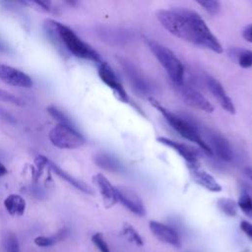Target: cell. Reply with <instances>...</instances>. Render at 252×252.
<instances>
[{"label": "cell", "instance_id": "1", "mask_svg": "<svg viewBox=\"0 0 252 252\" xmlns=\"http://www.w3.org/2000/svg\"><path fill=\"white\" fill-rule=\"evenodd\" d=\"M156 16L160 25L172 35L216 53L222 52L218 37L197 12L188 9H159Z\"/></svg>", "mask_w": 252, "mask_h": 252}, {"label": "cell", "instance_id": "2", "mask_svg": "<svg viewBox=\"0 0 252 252\" xmlns=\"http://www.w3.org/2000/svg\"><path fill=\"white\" fill-rule=\"evenodd\" d=\"M149 100L151 104L161 113V115L164 117L166 122L171 126V128H173L181 137L197 144L208 155H213L209 146L207 145V143L205 142V140L203 139L195 125H193L186 119L180 117L179 115L171 112L170 110L166 109L163 105H161L160 102L156 100L154 97H149Z\"/></svg>", "mask_w": 252, "mask_h": 252}, {"label": "cell", "instance_id": "3", "mask_svg": "<svg viewBox=\"0 0 252 252\" xmlns=\"http://www.w3.org/2000/svg\"><path fill=\"white\" fill-rule=\"evenodd\" d=\"M147 44L158 59L159 64L163 67L165 72L167 73L169 79L174 85H181L185 82V69L181 61L175 56V54L166 46L151 39L146 38Z\"/></svg>", "mask_w": 252, "mask_h": 252}, {"label": "cell", "instance_id": "4", "mask_svg": "<svg viewBox=\"0 0 252 252\" xmlns=\"http://www.w3.org/2000/svg\"><path fill=\"white\" fill-rule=\"evenodd\" d=\"M56 32L65 47L76 57L100 63L99 54L85 42L72 29L61 23H54Z\"/></svg>", "mask_w": 252, "mask_h": 252}, {"label": "cell", "instance_id": "5", "mask_svg": "<svg viewBox=\"0 0 252 252\" xmlns=\"http://www.w3.org/2000/svg\"><path fill=\"white\" fill-rule=\"evenodd\" d=\"M51 144L58 149L73 150L81 148L85 144V138L71 125L58 123L48 134Z\"/></svg>", "mask_w": 252, "mask_h": 252}, {"label": "cell", "instance_id": "6", "mask_svg": "<svg viewBox=\"0 0 252 252\" xmlns=\"http://www.w3.org/2000/svg\"><path fill=\"white\" fill-rule=\"evenodd\" d=\"M182 97V99L191 107L203 110L205 112H213L214 106L212 103L194 87L189 86L185 82L181 85H174Z\"/></svg>", "mask_w": 252, "mask_h": 252}, {"label": "cell", "instance_id": "7", "mask_svg": "<svg viewBox=\"0 0 252 252\" xmlns=\"http://www.w3.org/2000/svg\"><path fill=\"white\" fill-rule=\"evenodd\" d=\"M205 142L209 146L212 154H215L219 158L224 161H230L233 159V151L229 142L220 134L213 130H206Z\"/></svg>", "mask_w": 252, "mask_h": 252}, {"label": "cell", "instance_id": "8", "mask_svg": "<svg viewBox=\"0 0 252 252\" xmlns=\"http://www.w3.org/2000/svg\"><path fill=\"white\" fill-rule=\"evenodd\" d=\"M98 76L100 80L110 88L116 97L121 100L122 102H129V97L127 93L125 92L124 88L122 87L121 83L117 79L115 73L113 72L112 68L105 62H100L98 66Z\"/></svg>", "mask_w": 252, "mask_h": 252}, {"label": "cell", "instance_id": "9", "mask_svg": "<svg viewBox=\"0 0 252 252\" xmlns=\"http://www.w3.org/2000/svg\"><path fill=\"white\" fill-rule=\"evenodd\" d=\"M116 191L118 202H120L127 210L136 216H145L146 210L144 203L135 191L125 187H116Z\"/></svg>", "mask_w": 252, "mask_h": 252}, {"label": "cell", "instance_id": "10", "mask_svg": "<svg viewBox=\"0 0 252 252\" xmlns=\"http://www.w3.org/2000/svg\"><path fill=\"white\" fill-rule=\"evenodd\" d=\"M0 80L14 87H32V80L28 74L17 68L4 64H0Z\"/></svg>", "mask_w": 252, "mask_h": 252}, {"label": "cell", "instance_id": "11", "mask_svg": "<svg viewBox=\"0 0 252 252\" xmlns=\"http://www.w3.org/2000/svg\"><path fill=\"white\" fill-rule=\"evenodd\" d=\"M151 232L160 241L173 247H180V239L177 232L170 226L157 221L151 220L149 223Z\"/></svg>", "mask_w": 252, "mask_h": 252}, {"label": "cell", "instance_id": "12", "mask_svg": "<svg viewBox=\"0 0 252 252\" xmlns=\"http://www.w3.org/2000/svg\"><path fill=\"white\" fill-rule=\"evenodd\" d=\"M207 87L210 91V93L213 94V96L218 100L219 104L228 113L233 114L235 112L234 104L231 100V98L227 95L226 92L224 91L221 84L213 77H207L206 79Z\"/></svg>", "mask_w": 252, "mask_h": 252}, {"label": "cell", "instance_id": "13", "mask_svg": "<svg viewBox=\"0 0 252 252\" xmlns=\"http://www.w3.org/2000/svg\"><path fill=\"white\" fill-rule=\"evenodd\" d=\"M93 180L100 192L104 206L106 208L114 206L118 202L116 187H114L110 181L101 173H96L94 175Z\"/></svg>", "mask_w": 252, "mask_h": 252}, {"label": "cell", "instance_id": "14", "mask_svg": "<svg viewBox=\"0 0 252 252\" xmlns=\"http://www.w3.org/2000/svg\"><path fill=\"white\" fill-rule=\"evenodd\" d=\"M157 140L158 143H160L168 148H171L173 151H175L177 154H179V156L187 162L188 167L199 165L196 153L188 146H186L182 143L176 142L174 140H171L169 138H166V137H158Z\"/></svg>", "mask_w": 252, "mask_h": 252}, {"label": "cell", "instance_id": "15", "mask_svg": "<svg viewBox=\"0 0 252 252\" xmlns=\"http://www.w3.org/2000/svg\"><path fill=\"white\" fill-rule=\"evenodd\" d=\"M121 66L124 69L126 77L131 84L132 88L142 94H149L151 92V86L148 82L141 76V74L137 71V69L129 62L121 60Z\"/></svg>", "mask_w": 252, "mask_h": 252}, {"label": "cell", "instance_id": "16", "mask_svg": "<svg viewBox=\"0 0 252 252\" xmlns=\"http://www.w3.org/2000/svg\"><path fill=\"white\" fill-rule=\"evenodd\" d=\"M189 169L193 179L199 185L212 192H220L221 190V186L218 183V181L210 173L201 169L199 165L191 166L189 167Z\"/></svg>", "mask_w": 252, "mask_h": 252}, {"label": "cell", "instance_id": "17", "mask_svg": "<svg viewBox=\"0 0 252 252\" xmlns=\"http://www.w3.org/2000/svg\"><path fill=\"white\" fill-rule=\"evenodd\" d=\"M48 167L60 178L64 179L65 181H67L69 184H71L73 187H75L76 189H78L79 191L86 193L88 195H93L94 191L92 190V188L86 184L84 181L79 180L77 178H75L74 176L70 175L68 172H66L65 170H63L62 168H60L57 164H55L54 162H52L51 160H48Z\"/></svg>", "mask_w": 252, "mask_h": 252}, {"label": "cell", "instance_id": "18", "mask_svg": "<svg viewBox=\"0 0 252 252\" xmlns=\"http://www.w3.org/2000/svg\"><path fill=\"white\" fill-rule=\"evenodd\" d=\"M7 213L11 217H22L25 214L27 203L25 199L19 194L8 195L3 202Z\"/></svg>", "mask_w": 252, "mask_h": 252}, {"label": "cell", "instance_id": "19", "mask_svg": "<svg viewBox=\"0 0 252 252\" xmlns=\"http://www.w3.org/2000/svg\"><path fill=\"white\" fill-rule=\"evenodd\" d=\"M68 232L69 231L67 228H62L58 232H56V234H53L51 236H43V235L37 236L34 238L33 242L38 247L48 248V247H51V246L55 245L56 243L64 240L67 237Z\"/></svg>", "mask_w": 252, "mask_h": 252}, {"label": "cell", "instance_id": "20", "mask_svg": "<svg viewBox=\"0 0 252 252\" xmlns=\"http://www.w3.org/2000/svg\"><path fill=\"white\" fill-rule=\"evenodd\" d=\"M94 161L98 166H100L103 169L108 170V171L119 172L122 169L121 163L116 158H114L113 157H110L108 155H105V154L97 155L94 158Z\"/></svg>", "mask_w": 252, "mask_h": 252}, {"label": "cell", "instance_id": "21", "mask_svg": "<svg viewBox=\"0 0 252 252\" xmlns=\"http://www.w3.org/2000/svg\"><path fill=\"white\" fill-rule=\"evenodd\" d=\"M217 206L220 212L228 217H234L237 213V203L230 198H220L217 201Z\"/></svg>", "mask_w": 252, "mask_h": 252}, {"label": "cell", "instance_id": "22", "mask_svg": "<svg viewBox=\"0 0 252 252\" xmlns=\"http://www.w3.org/2000/svg\"><path fill=\"white\" fill-rule=\"evenodd\" d=\"M232 55L236 58L240 67L247 69L252 66V50L250 49H232Z\"/></svg>", "mask_w": 252, "mask_h": 252}, {"label": "cell", "instance_id": "23", "mask_svg": "<svg viewBox=\"0 0 252 252\" xmlns=\"http://www.w3.org/2000/svg\"><path fill=\"white\" fill-rule=\"evenodd\" d=\"M237 206L247 217L252 218V197L247 190L242 189L239 195Z\"/></svg>", "mask_w": 252, "mask_h": 252}, {"label": "cell", "instance_id": "24", "mask_svg": "<svg viewBox=\"0 0 252 252\" xmlns=\"http://www.w3.org/2000/svg\"><path fill=\"white\" fill-rule=\"evenodd\" d=\"M122 232H123L124 236L127 238V240L130 241L131 243H134L137 246H143L144 245L143 238L141 237V235L138 233V231L132 225H130L128 223H125L123 225Z\"/></svg>", "mask_w": 252, "mask_h": 252}, {"label": "cell", "instance_id": "25", "mask_svg": "<svg viewBox=\"0 0 252 252\" xmlns=\"http://www.w3.org/2000/svg\"><path fill=\"white\" fill-rule=\"evenodd\" d=\"M6 252H20V243L18 237L13 232H8L4 240Z\"/></svg>", "mask_w": 252, "mask_h": 252}, {"label": "cell", "instance_id": "26", "mask_svg": "<svg viewBox=\"0 0 252 252\" xmlns=\"http://www.w3.org/2000/svg\"><path fill=\"white\" fill-rule=\"evenodd\" d=\"M92 242L94 244V246L98 249L99 252H110L109 246L107 242L105 241L103 235L99 232H96L92 235Z\"/></svg>", "mask_w": 252, "mask_h": 252}, {"label": "cell", "instance_id": "27", "mask_svg": "<svg viewBox=\"0 0 252 252\" xmlns=\"http://www.w3.org/2000/svg\"><path fill=\"white\" fill-rule=\"evenodd\" d=\"M197 3L211 15H217L220 11V3L219 1H198Z\"/></svg>", "mask_w": 252, "mask_h": 252}, {"label": "cell", "instance_id": "28", "mask_svg": "<svg viewBox=\"0 0 252 252\" xmlns=\"http://www.w3.org/2000/svg\"><path fill=\"white\" fill-rule=\"evenodd\" d=\"M0 100L10 102V103H13V104H16V105H23L24 104V101L20 97L14 95L11 93H8V92L2 90V89H0Z\"/></svg>", "mask_w": 252, "mask_h": 252}, {"label": "cell", "instance_id": "29", "mask_svg": "<svg viewBox=\"0 0 252 252\" xmlns=\"http://www.w3.org/2000/svg\"><path fill=\"white\" fill-rule=\"evenodd\" d=\"M240 228L250 239H252V223L251 222L247 220H242L240 222Z\"/></svg>", "mask_w": 252, "mask_h": 252}, {"label": "cell", "instance_id": "30", "mask_svg": "<svg viewBox=\"0 0 252 252\" xmlns=\"http://www.w3.org/2000/svg\"><path fill=\"white\" fill-rule=\"evenodd\" d=\"M242 36L243 38L248 41V42H251L252 43V24L247 26L243 32H242Z\"/></svg>", "mask_w": 252, "mask_h": 252}, {"label": "cell", "instance_id": "31", "mask_svg": "<svg viewBox=\"0 0 252 252\" xmlns=\"http://www.w3.org/2000/svg\"><path fill=\"white\" fill-rule=\"evenodd\" d=\"M8 173V169L6 168V166L0 162V177L6 175Z\"/></svg>", "mask_w": 252, "mask_h": 252}, {"label": "cell", "instance_id": "32", "mask_svg": "<svg viewBox=\"0 0 252 252\" xmlns=\"http://www.w3.org/2000/svg\"><path fill=\"white\" fill-rule=\"evenodd\" d=\"M245 172H246L247 176L252 180V168H246Z\"/></svg>", "mask_w": 252, "mask_h": 252}]
</instances>
